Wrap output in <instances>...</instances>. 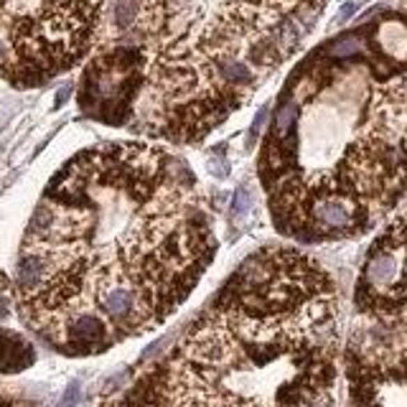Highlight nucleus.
Masks as SVG:
<instances>
[{
  "instance_id": "6e6552de",
  "label": "nucleus",
  "mask_w": 407,
  "mask_h": 407,
  "mask_svg": "<svg viewBox=\"0 0 407 407\" xmlns=\"http://www.w3.org/2000/svg\"><path fill=\"white\" fill-rule=\"evenodd\" d=\"M8 59V51H6V46H3V41H0V64Z\"/></svg>"
},
{
  "instance_id": "39448f33",
  "label": "nucleus",
  "mask_w": 407,
  "mask_h": 407,
  "mask_svg": "<svg viewBox=\"0 0 407 407\" xmlns=\"http://www.w3.org/2000/svg\"><path fill=\"white\" fill-rule=\"evenodd\" d=\"M79 394H81L79 382H72V385L67 387V392H64V397H61L59 407H74L77 402H79Z\"/></svg>"
},
{
  "instance_id": "0eeeda50",
  "label": "nucleus",
  "mask_w": 407,
  "mask_h": 407,
  "mask_svg": "<svg viewBox=\"0 0 407 407\" xmlns=\"http://www.w3.org/2000/svg\"><path fill=\"white\" fill-rule=\"evenodd\" d=\"M6 316H8V301L0 298V319H6Z\"/></svg>"
},
{
  "instance_id": "423d86ee",
  "label": "nucleus",
  "mask_w": 407,
  "mask_h": 407,
  "mask_svg": "<svg viewBox=\"0 0 407 407\" xmlns=\"http://www.w3.org/2000/svg\"><path fill=\"white\" fill-rule=\"evenodd\" d=\"M209 170L219 178H227L230 176V163L224 161V158H212V161H209Z\"/></svg>"
},
{
  "instance_id": "20e7f679",
  "label": "nucleus",
  "mask_w": 407,
  "mask_h": 407,
  "mask_svg": "<svg viewBox=\"0 0 407 407\" xmlns=\"http://www.w3.org/2000/svg\"><path fill=\"white\" fill-rule=\"evenodd\" d=\"M252 207V193H250V186L242 184L237 189V193H234V204H232V209H234V216H244L247 212H250Z\"/></svg>"
},
{
  "instance_id": "7ed1b4c3",
  "label": "nucleus",
  "mask_w": 407,
  "mask_h": 407,
  "mask_svg": "<svg viewBox=\"0 0 407 407\" xmlns=\"http://www.w3.org/2000/svg\"><path fill=\"white\" fill-rule=\"evenodd\" d=\"M359 51H362V38L356 36V33L339 38V41H333V44L328 46V54H331V56H336V59L354 56V54H359Z\"/></svg>"
},
{
  "instance_id": "f257e3e1",
  "label": "nucleus",
  "mask_w": 407,
  "mask_h": 407,
  "mask_svg": "<svg viewBox=\"0 0 407 407\" xmlns=\"http://www.w3.org/2000/svg\"><path fill=\"white\" fill-rule=\"evenodd\" d=\"M397 239H390L385 247H379L374 255H369L367 267H364V282L377 298H397L402 290V278H405V257Z\"/></svg>"
},
{
  "instance_id": "f03ea898",
  "label": "nucleus",
  "mask_w": 407,
  "mask_h": 407,
  "mask_svg": "<svg viewBox=\"0 0 407 407\" xmlns=\"http://www.w3.org/2000/svg\"><path fill=\"white\" fill-rule=\"evenodd\" d=\"M298 120V104L296 102H285L278 110V118H275V138H288V133L293 130Z\"/></svg>"
}]
</instances>
